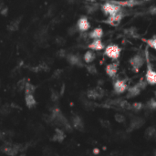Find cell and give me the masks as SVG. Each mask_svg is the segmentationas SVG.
<instances>
[{
  "label": "cell",
  "mask_w": 156,
  "mask_h": 156,
  "mask_svg": "<svg viewBox=\"0 0 156 156\" xmlns=\"http://www.w3.org/2000/svg\"><path fill=\"white\" fill-rule=\"evenodd\" d=\"M77 31H78V27H70V28L69 29V34H70V36H72V35L76 34Z\"/></svg>",
  "instance_id": "obj_34"
},
{
  "label": "cell",
  "mask_w": 156,
  "mask_h": 156,
  "mask_svg": "<svg viewBox=\"0 0 156 156\" xmlns=\"http://www.w3.org/2000/svg\"><path fill=\"white\" fill-rule=\"evenodd\" d=\"M89 48H91L92 50L100 51V50H102L104 48V44L101 40V39H93V41L89 45Z\"/></svg>",
  "instance_id": "obj_16"
},
{
  "label": "cell",
  "mask_w": 156,
  "mask_h": 156,
  "mask_svg": "<svg viewBox=\"0 0 156 156\" xmlns=\"http://www.w3.org/2000/svg\"><path fill=\"white\" fill-rule=\"evenodd\" d=\"M77 27L80 31H81V32H86V31H88L89 29L90 24H89V20L85 17H83L79 19L78 24H77Z\"/></svg>",
  "instance_id": "obj_13"
},
{
  "label": "cell",
  "mask_w": 156,
  "mask_h": 156,
  "mask_svg": "<svg viewBox=\"0 0 156 156\" xmlns=\"http://www.w3.org/2000/svg\"><path fill=\"white\" fill-rule=\"evenodd\" d=\"M101 123L103 124V126H104V127H106V128L110 126V122H109V121H105V120H101Z\"/></svg>",
  "instance_id": "obj_38"
},
{
  "label": "cell",
  "mask_w": 156,
  "mask_h": 156,
  "mask_svg": "<svg viewBox=\"0 0 156 156\" xmlns=\"http://www.w3.org/2000/svg\"><path fill=\"white\" fill-rule=\"evenodd\" d=\"M113 89L117 94H121L128 89V85L124 80H117L113 83Z\"/></svg>",
  "instance_id": "obj_9"
},
{
  "label": "cell",
  "mask_w": 156,
  "mask_h": 156,
  "mask_svg": "<svg viewBox=\"0 0 156 156\" xmlns=\"http://www.w3.org/2000/svg\"><path fill=\"white\" fill-rule=\"evenodd\" d=\"M105 94L104 90L100 88L97 87L95 89H91L89 90H88L87 92V97L90 100H98V99H101Z\"/></svg>",
  "instance_id": "obj_7"
},
{
  "label": "cell",
  "mask_w": 156,
  "mask_h": 156,
  "mask_svg": "<svg viewBox=\"0 0 156 156\" xmlns=\"http://www.w3.org/2000/svg\"><path fill=\"white\" fill-rule=\"evenodd\" d=\"M65 138H66V134H65L64 130H62L60 128H56L51 140L56 142H62L65 140Z\"/></svg>",
  "instance_id": "obj_12"
},
{
  "label": "cell",
  "mask_w": 156,
  "mask_h": 156,
  "mask_svg": "<svg viewBox=\"0 0 156 156\" xmlns=\"http://www.w3.org/2000/svg\"><path fill=\"white\" fill-rule=\"evenodd\" d=\"M141 91H142V89L136 84V85H134V86H133V87H131V88L128 89V93H127V96L126 97L128 99H132V98L137 97L140 94V93H141Z\"/></svg>",
  "instance_id": "obj_15"
},
{
  "label": "cell",
  "mask_w": 156,
  "mask_h": 156,
  "mask_svg": "<svg viewBox=\"0 0 156 156\" xmlns=\"http://www.w3.org/2000/svg\"><path fill=\"white\" fill-rule=\"evenodd\" d=\"M154 95H155V97H156V90H155V92H154Z\"/></svg>",
  "instance_id": "obj_45"
},
{
  "label": "cell",
  "mask_w": 156,
  "mask_h": 156,
  "mask_svg": "<svg viewBox=\"0 0 156 156\" xmlns=\"http://www.w3.org/2000/svg\"><path fill=\"white\" fill-rule=\"evenodd\" d=\"M142 108H143V104L142 102H134V103L131 104L130 110H133L134 111H140Z\"/></svg>",
  "instance_id": "obj_26"
},
{
  "label": "cell",
  "mask_w": 156,
  "mask_h": 156,
  "mask_svg": "<svg viewBox=\"0 0 156 156\" xmlns=\"http://www.w3.org/2000/svg\"><path fill=\"white\" fill-rule=\"evenodd\" d=\"M147 84H148V83H147V81H146V80H143L142 79V80L137 83V85L139 86V88H140L141 89H144L146 88Z\"/></svg>",
  "instance_id": "obj_32"
},
{
  "label": "cell",
  "mask_w": 156,
  "mask_h": 156,
  "mask_svg": "<svg viewBox=\"0 0 156 156\" xmlns=\"http://www.w3.org/2000/svg\"><path fill=\"white\" fill-rule=\"evenodd\" d=\"M144 61H145V59H144L143 56H142L141 54H136L131 58L130 64L134 70L138 71L142 67V65L144 64Z\"/></svg>",
  "instance_id": "obj_6"
},
{
  "label": "cell",
  "mask_w": 156,
  "mask_h": 156,
  "mask_svg": "<svg viewBox=\"0 0 156 156\" xmlns=\"http://www.w3.org/2000/svg\"><path fill=\"white\" fill-rule=\"evenodd\" d=\"M114 119L119 123H122V122L125 121V116L122 115L121 113H116L115 116H114Z\"/></svg>",
  "instance_id": "obj_29"
},
{
  "label": "cell",
  "mask_w": 156,
  "mask_h": 156,
  "mask_svg": "<svg viewBox=\"0 0 156 156\" xmlns=\"http://www.w3.org/2000/svg\"><path fill=\"white\" fill-rule=\"evenodd\" d=\"M147 106L151 110H156V100L155 99H151L147 102Z\"/></svg>",
  "instance_id": "obj_30"
},
{
  "label": "cell",
  "mask_w": 156,
  "mask_h": 156,
  "mask_svg": "<svg viewBox=\"0 0 156 156\" xmlns=\"http://www.w3.org/2000/svg\"><path fill=\"white\" fill-rule=\"evenodd\" d=\"M21 148H22V145H20V144L8 142L2 145L1 151L8 156H16L21 151Z\"/></svg>",
  "instance_id": "obj_2"
},
{
  "label": "cell",
  "mask_w": 156,
  "mask_h": 156,
  "mask_svg": "<svg viewBox=\"0 0 156 156\" xmlns=\"http://www.w3.org/2000/svg\"><path fill=\"white\" fill-rule=\"evenodd\" d=\"M145 123V120L142 119V118H140V117H135L133 118L131 122H130V125L128 127V132H133V131H135V130H138L139 128H141L143 124Z\"/></svg>",
  "instance_id": "obj_10"
},
{
  "label": "cell",
  "mask_w": 156,
  "mask_h": 156,
  "mask_svg": "<svg viewBox=\"0 0 156 156\" xmlns=\"http://www.w3.org/2000/svg\"><path fill=\"white\" fill-rule=\"evenodd\" d=\"M124 16H125V13H124L122 10H120V12H118V13H116L114 15L109 16V18L107 19L106 22L109 25H111V26L116 27V26H118L120 23V21H121V19L123 18Z\"/></svg>",
  "instance_id": "obj_8"
},
{
  "label": "cell",
  "mask_w": 156,
  "mask_h": 156,
  "mask_svg": "<svg viewBox=\"0 0 156 156\" xmlns=\"http://www.w3.org/2000/svg\"><path fill=\"white\" fill-rule=\"evenodd\" d=\"M75 1H76V0H67V2H69V3H70V4H71V3H74Z\"/></svg>",
  "instance_id": "obj_42"
},
{
  "label": "cell",
  "mask_w": 156,
  "mask_h": 156,
  "mask_svg": "<svg viewBox=\"0 0 156 156\" xmlns=\"http://www.w3.org/2000/svg\"><path fill=\"white\" fill-rule=\"evenodd\" d=\"M155 59H156V58H155Z\"/></svg>",
  "instance_id": "obj_46"
},
{
  "label": "cell",
  "mask_w": 156,
  "mask_h": 156,
  "mask_svg": "<svg viewBox=\"0 0 156 156\" xmlns=\"http://www.w3.org/2000/svg\"><path fill=\"white\" fill-rule=\"evenodd\" d=\"M95 58H96L95 53L93 52V51H91V50L87 51V52L84 54V57H83L84 61L87 62V63H90V62H92L93 60L95 59Z\"/></svg>",
  "instance_id": "obj_21"
},
{
  "label": "cell",
  "mask_w": 156,
  "mask_h": 156,
  "mask_svg": "<svg viewBox=\"0 0 156 156\" xmlns=\"http://www.w3.org/2000/svg\"><path fill=\"white\" fill-rule=\"evenodd\" d=\"M25 101H26V105L28 108H33L37 104L36 99H35L33 94H26L25 95Z\"/></svg>",
  "instance_id": "obj_19"
},
{
  "label": "cell",
  "mask_w": 156,
  "mask_h": 156,
  "mask_svg": "<svg viewBox=\"0 0 156 156\" xmlns=\"http://www.w3.org/2000/svg\"><path fill=\"white\" fill-rule=\"evenodd\" d=\"M124 33H125L128 37L131 38H137L138 34H137V29L135 27H130L124 30Z\"/></svg>",
  "instance_id": "obj_24"
},
{
  "label": "cell",
  "mask_w": 156,
  "mask_h": 156,
  "mask_svg": "<svg viewBox=\"0 0 156 156\" xmlns=\"http://www.w3.org/2000/svg\"><path fill=\"white\" fill-rule=\"evenodd\" d=\"M146 59H147V70L145 74V80L150 85H156V71L151 68L147 52H146Z\"/></svg>",
  "instance_id": "obj_4"
},
{
  "label": "cell",
  "mask_w": 156,
  "mask_h": 156,
  "mask_svg": "<svg viewBox=\"0 0 156 156\" xmlns=\"http://www.w3.org/2000/svg\"><path fill=\"white\" fill-rule=\"evenodd\" d=\"M148 12H149L151 15L155 16V15H156V6H154V7H151V8H149V10H148Z\"/></svg>",
  "instance_id": "obj_35"
},
{
  "label": "cell",
  "mask_w": 156,
  "mask_h": 156,
  "mask_svg": "<svg viewBox=\"0 0 156 156\" xmlns=\"http://www.w3.org/2000/svg\"><path fill=\"white\" fill-rule=\"evenodd\" d=\"M105 70L109 77H111V78L115 77L118 72V63H111V64L107 65Z\"/></svg>",
  "instance_id": "obj_14"
},
{
  "label": "cell",
  "mask_w": 156,
  "mask_h": 156,
  "mask_svg": "<svg viewBox=\"0 0 156 156\" xmlns=\"http://www.w3.org/2000/svg\"><path fill=\"white\" fill-rule=\"evenodd\" d=\"M25 94H34V92H35V86L33 84H31L29 82H27L26 85H25Z\"/></svg>",
  "instance_id": "obj_23"
},
{
  "label": "cell",
  "mask_w": 156,
  "mask_h": 156,
  "mask_svg": "<svg viewBox=\"0 0 156 156\" xmlns=\"http://www.w3.org/2000/svg\"><path fill=\"white\" fill-rule=\"evenodd\" d=\"M67 59H68V61L70 62L71 65L79 66V67H82L83 66L82 62H81V59H80V58L78 55H73V54L69 55L67 57Z\"/></svg>",
  "instance_id": "obj_17"
},
{
  "label": "cell",
  "mask_w": 156,
  "mask_h": 156,
  "mask_svg": "<svg viewBox=\"0 0 156 156\" xmlns=\"http://www.w3.org/2000/svg\"><path fill=\"white\" fill-rule=\"evenodd\" d=\"M26 81L23 80H21V81H19L18 82V84H17V88L19 89H24L25 88V85H26Z\"/></svg>",
  "instance_id": "obj_36"
},
{
  "label": "cell",
  "mask_w": 156,
  "mask_h": 156,
  "mask_svg": "<svg viewBox=\"0 0 156 156\" xmlns=\"http://www.w3.org/2000/svg\"><path fill=\"white\" fill-rule=\"evenodd\" d=\"M145 42L148 44V46H150L151 48H152L154 50H156V38H152L150 39H146Z\"/></svg>",
  "instance_id": "obj_28"
},
{
  "label": "cell",
  "mask_w": 156,
  "mask_h": 156,
  "mask_svg": "<svg viewBox=\"0 0 156 156\" xmlns=\"http://www.w3.org/2000/svg\"><path fill=\"white\" fill-rule=\"evenodd\" d=\"M150 156H156V149L151 151V153L150 154Z\"/></svg>",
  "instance_id": "obj_40"
},
{
  "label": "cell",
  "mask_w": 156,
  "mask_h": 156,
  "mask_svg": "<svg viewBox=\"0 0 156 156\" xmlns=\"http://www.w3.org/2000/svg\"><path fill=\"white\" fill-rule=\"evenodd\" d=\"M145 2H149V1H151V0H144Z\"/></svg>",
  "instance_id": "obj_44"
},
{
  "label": "cell",
  "mask_w": 156,
  "mask_h": 156,
  "mask_svg": "<svg viewBox=\"0 0 156 156\" xmlns=\"http://www.w3.org/2000/svg\"><path fill=\"white\" fill-rule=\"evenodd\" d=\"M58 98H59L58 93V92H56V91H52V93H51V100H52V101H58Z\"/></svg>",
  "instance_id": "obj_33"
},
{
  "label": "cell",
  "mask_w": 156,
  "mask_h": 156,
  "mask_svg": "<svg viewBox=\"0 0 156 156\" xmlns=\"http://www.w3.org/2000/svg\"><path fill=\"white\" fill-rule=\"evenodd\" d=\"M57 43L58 44V45H63L64 43H65V39L62 38V37H58V39H57Z\"/></svg>",
  "instance_id": "obj_37"
},
{
  "label": "cell",
  "mask_w": 156,
  "mask_h": 156,
  "mask_svg": "<svg viewBox=\"0 0 156 156\" xmlns=\"http://www.w3.org/2000/svg\"><path fill=\"white\" fill-rule=\"evenodd\" d=\"M122 8L117 4H115L112 0H108L106 3H104L101 6V10L103 11V13L107 16H111L114 15L118 12H120Z\"/></svg>",
  "instance_id": "obj_3"
},
{
  "label": "cell",
  "mask_w": 156,
  "mask_h": 156,
  "mask_svg": "<svg viewBox=\"0 0 156 156\" xmlns=\"http://www.w3.org/2000/svg\"><path fill=\"white\" fill-rule=\"evenodd\" d=\"M144 135H145V138L148 139V140L156 138V129L152 126L147 128L145 133H144Z\"/></svg>",
  "instance_id": "obj_20"
},
{
  "label": "cell",
  "mask_w": 156,
  "mask_h": 156,
  "mask_svg": "<svg viewBox=\"0 0 156 156\" xmlns=\"http://www.w3.org/2000/svg\"><path fill=\"white\" fill-rule=\"evenodd\" d=\"M10 111H11V107L8 104H5L0 108V112H1V114H3V115L9 114Z\"/></svg>",
  "instance_id": "obj_27"
},
{
  "label": "cell",
  "mask_w": 156,
  "mask_h": 156,
  "mask_svg": "<svg viewBox=\"0 0 156 156\" xmlns=\"http://www.w3.org/2000/svg\"><path fill=\"white\" fill-rule=\"evenodd\" d=\"M48 120L50 121L52 125H54L58 128H60L64 131L71 132L73 129L70 121L67 120V118L63 115V113L61 112V111L58 107H55L52 109Z\"/></svg>",
  "instance_id": "obj_1"
},
{
  "label": "cell",
  "mask_w": 156,
  "mask_h": 156,
  "mask_svg": "<svg viewBox=\"0 0 156 156\" xmlns=\"http://www.w3.org/2000/svg\"><path fill=\"white\" fill-rule=\"evenodd\" d=\"M85 9H86L87 13L93 14V13H95L99 9V5L98 4H95V3H91V4L86 6L85 7Z\"/></svg>",
  "instance_id": "obj_22"
},
{
  "label": "cell",
  "mask_w": 156,
  "mask_h": 156,
  "mask_svg": "<svg viewBox=\"0 0 156 156\" xmlns=\"http://www.w3.org/2000/svg\"><path fill=\"white\" fill-rule=\"evenodd\" d=\"M93 152H94L95 154H98V153H99V149H94V151H93Z\"/></svg>",
  "instance_id": "obj_41"
},
{
  "label": "cell",
  "mask_w": 156,
  "mask_h": 156,
  "mask_svg": "<svg viewBox=\"0 0 156 156\" xmlns=\"http://www.w3.org/2000/svg\"><path fill=\"white\" fill-rule=\"evenodd\" d=\"M87 70H88L89 73H90L92 75H96L97 72H98L97 71V69H96V67L94 65H89V66H88L87 67Z\"/></svg>",
  "instance_id": "obj_31"
},
{
  "label": "cell",
  "mask_w": 156,
  "mask_h": 156,
  "mask_svg": "<svg viewBox=\"0 0 156 156\" xmlns=\"http://www.w3.org/2000/svg\"><path fill=\"white\" fill-rule=\"evenodd\" d=\"M20 19H17V20H14L12 21L9 25H8V28L9 30L11 31H14V30H17L18 27H19V24H20Z\"/></svg>",
  "instance_id": "obj_25"
},
{
  "label": "cell",
  "mask_w": 156,
  "mask_h": 156,
  "mask_svg": "<svg viewBox=\"0 0 156 156\" xmlns=\"http://www.w3.org/2000/svg\"><path fill=\"white\" fill-rule=\"evenodd\" d=\"M121 48L117 45H109L105 48V55L112 60H117L120 56Z\"/></svg>",
  "instance_id": "obj_5"
},
{
  "label": "cell",
  "mask_w": 156,
  "mask_h": 156,
  "mask_svg": "<svg viewBox=\"0 0 156 156\" xmlns=\"http://www.w3.org/2000/svg\"><path fill=\"white\" fill-rule=\"evenodd\" d=\"M87 1L91 2V3H94V2H96V1H97V0H87Z\"/></svg>",
  "instance_id": "obj_43"
},
{
  "label": "cell",
  "mask_w": 156,
  "mask_h": 156,
  "mask_svg": "<svg viewBox=\"0 0 156 156\" xmlns=\"http://www.w3.org/2000/svg\"><path fill=\"white\" fill-rule=\"evenodd\" d=\"M71 123L72 127H74L78 131H84V122L82 119L79 115H74L71 118Z\"/></svg>",
  "instance_id": "obj_11"
},
{
  "label": "cell",
  "mask_w": 156,
  "mask_h": 156,
  "mask_svg": "<svg viewBox=\"0 0 156 156\" xmlns=\"http://www.w3.org/2000/svg\"><path fill=\"white\" fill-rule=\"evenodd\" d=\"M103 36V30L101 27H96L89 34V37L92 39H99Z\"/></svg>",
  "instance_id": "obj_18"
},
{
  "label": "cell",
  "mask_w": 156,
  "mask_h": 156,
  "mask_svg": "<svg viewBox=\"0 0 156 156\" xmlns=\"http://www.w3.org/2000/svg\"><path fill=\"white\" fill-rule=\"evenodd\" d=\"M59 57H66V53H65V51L64 50H60V52L58 54Z\"/></svg>",
  "instance_id": "obj_39"
}]
</instances>
